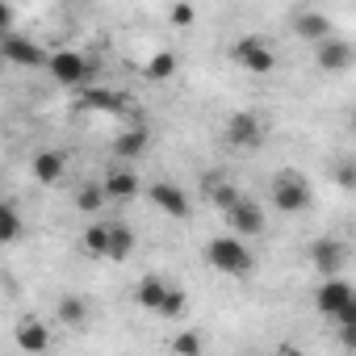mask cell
Here are the masks:
<instances>
[{
	"mask_svg": "<svg viewBox=\"0 0 356 356\" xmlns=\"http://www.w3.org/2000/svg\"><path fill=\"white\" fill-rule=\"evenodd\" d=\"M206 260L218 268V273H227V277H248L252 268H256V256H252V248L243 243V235H218V239H210V248H206Z\"/></svg>",
	"mask_w": 356,
	"mask_h": 356,
	"instance_id": "obj_1",
	"label": "cell"
},
{
	"mask_svg": "<svg viewBox=\"0 0 356 356\" xmlns=\"http://www.w3.org/2000/svg\"><path fill=\"white\" fill-rule=\"evenodd\" d=\"M268 197H273V206H277L281 214H302V210H310V202H314L310 181H306V176H298V172H281L277 181L268 185Z\"/></svg>",
	"mask_w": 356,
	"mask_h": 356,
	"instance_id": "obj_2",
	"label": "cell"
},
{
	"mask_svg": "<svg viewBox=\"0 0 356 356\" xmlns=\"http://www.w3.org/2000/svg\"><path fill=\"white\" fill-rule=\"evenodd\" d=\"M231 59H235L243 72H252V76H268V72L277 67V55H273V47H268L264 38H256V34L239 38V42L231 47Z\"/></svg>",
	"mask_w": 356,
	"mask_h": 356,
	"instance_id": "obj_3",
	"label": "cell"
},
{
	"mask_svg": "<svg viewBox=\"0 0 356 356\" xmlns=\"http://www.w3.org/2000/svg\"><path fill=\"white\" fill-rule=\"evenodd\" d=\"M352 298H356V285H352V281H343L339 273H335V277H327V281L314 289V306H318L327 318H335V314H339Z\"/></svg>",
	"mask_w": 356,
	"mask_h": 356,
	"instance_id": "obj_4",
	"label": "cell"
},
{
	"mask_svg": "<svg viewBox=\"0 0 356 356\" xmlns=\"http://www.w3.org/2000/svg\"><path fill=\"white\" fill-rule=\"evenodd\" d=\"M47 67H51V76H55L63 88H80V84L88 80V59H84L80 51H55Z\"/></svg>",
	"mask_w": 356,
	"mask_h": 356,
	"instance_id": "obj_5",
	"label": "cell"
},
{
	"mask_svg": "<svg viewBox=\"0 0 356 356\" xmlns=\"http://www.w3.org/2000/svg\"><path fill=\"white\" fill-rule=\"evenodd\" d=\"M227 143L239 147V151H252L264 143V122L256 113H231L227 118Z\"/></svg>",
	"mask_w": 356,
	"mask_h": 356,
	"instance_id": "obj_6",
	"label": "cell"
},
{
	"mask_svg": "<svg viewBox=\"0 0 356 356\" xmlns=\"http://www.w3.org/2000/svg\"><path fill=\"white\" fill-rule=\"evenodd\" d=\"M147 197H151V206H155V210H163L168 218H189V197H185V189H181V185H172V181H155V185L147 189Z\"/></svg>",
	"mask_w": 356,
	"mask_h": 356,
	"instance_id": "obj_7",
	"label": "cell"
},
{
	"mask_svg": "<svg viewBox=\"0 0 356 356\" xmlns=\"http://www.w3.org/2000/svg\"><path fill=\"white\" fill-rule=\"evenodd\" d=\"M5 59H9L13 67H42V63H51V55H47L38 42L22 38V34H9V38H5Z\"/></svg>",
	"mask_w": 356,
	"mask_h": 356,
	"instance_id": "obj_8",
	"label": "cell"
},
{
	"mask_svg": "<svg viewBox=\"0 0 356 356\" xmlns=\"http://www.w3.org/2000/svg\"><path fill=\"white\" fill-rule=\"evenodd\" d=\"M227 222H231V231H235V235H243V239H248V235H260V231H264V210H260L256 202L239 197V202L227 210Z\"/></svg>",
	"mask_w": 356,
	"mask_h": 356,
	"instance_id": "obj_9",
	"label": "cell"
},
{
	"mask_svg": "<svg viewBox=\"0 0 356 356\" xmlns=\"http://www.w3.org/2000/svg\"><path fill=\"white\" fill-rule=\"evenodd\" d=\"M343 260H348V248H343L339 239H314V243H310V264H314L323 277H335V273L343 268Z\"/></svg>",
	"mask_w": 356,
	"mask_h": 356,
	"instance_id": "obj_10",
	"label": "cell"
},
{
	"mask_svg": "<svg viewBox=\"0 0 356 356\" xmlns=\"http://www.w3.org/2000/svg\"><path fill=\"white\" fill-rule=\"evenodd\" d=\"M352 59H356V51L343 38H323L318 51H314V63L323 72H343V67H352Z\"/></svg>",
	"mask_w": 356,
	"mask_h": 356,
	"instance_id": "obj_11",
	"label": "cell"
},
{
	"mask_svg": "<svg viewBox=\"0 0 356 356\" xmlns=\"http://www.w3.org/2000/svg\"><path fill=\"white\" fill-rule=\"evenodd\" d=\"M30 172H34L38 185H59L63 172H67V155H59V151H38V155L30 159Z\"/></svg>",
	"mask_w": 356,
	"mask_h": 356,
	"instance_id": "obj_12",
	"label": "cell"
},
{
	"mask_svg": "<svg viewBox=\"0 0 356 356\" xmlns=\"http://www.w3.org/2000/svg\"><path fill=\"white\" fill-rule=\"evenodd\" d=\"M168 289H172L168 281H159V277H143V281L134 285V302H138L143 310H151V314H155V310L163 306V298H168Z\"/></svg>",
	"mask_w": 356,
	"mask_h": 356,
	"instance_id": "obj_13",
	"label": "cell"
},
{
	"mask_svg": "<svg viewBox=\"0 0 356 356\" xmlns=\"http://www.w3.org/2000/svg\"><path fill=\"white\" fill-rule=\"evenodd\" d=\"M293 34L306 38V42H323V38H331V22L323 13H298L293 17Z\"/></svg>",
	"mask_w": 356,
	"mask_h": 356,
	"instance_id": "obj_14",
	"label": "cell"
},
{
	"mask_svg": "<svg viewBox=\"0 0 356 356\" xmlns=\"http://www.w3.org/2000/svg\"><path fill=\"white\" fill-rule=\"evenodd\" d=\"M105 189H109V197H113V202H126V197H134V193L143 189V181H138L130 168H118V172H109V176H105Z\"/></svg>",
	"mask_w": 356,
	"mask_h": 356,
	"instance_id": "obj_15",
	"label": "cell"
},
{
	"mask_svg": "<svg viewBox=\"0 0 356 356\" xmlns=\"http://www.w3.org/2000/svg\"><path fill=\"white\" fill-rule=\"evenodd\" d=\"M80 109H97V113H122V109H126V101H122L118 92H109V88H88V92L80 97Z\"/></svg>",
	"mask_w": 356,
	"mask_h": 356,
	"instance_id": "obj_16",
	"label": "cell"
},
{
	"mask_svg": "<svg viewBox=\"0 0 356 356\" xmlns=\"http://www.w3.org/2000/svg\"><path fill=\"white\" fill-rule=\"evenodd\" d=\"M109 239H113V222H92V227L84 231V252L109 260Z\"/></svg>",
	"mask_w": 356,
	"mask_h": 356,
	"instance_id": "obj_17",
	"label": "cell"
},
{
	"mask_svg": "<svg viewBox=\"0 0 356 356\" xmlns=\"http://www.w3.org/2000/svg\"><path fill=\"white\" fill-rule=\"evenodd\" d=\"M147 151V130L143 126H130L126 134H118V143H113V155H122V159H134V155H143Z\"/></svg>",
	"mask_w": 356,
	"mask_h": 356,
	"instance_id": "obj_18",
	"label": "cell"
},
{
	"mask_svg": "<svg viewBox=\"0 0 356 356\" xmlns=\"http://www.w3.org/2000/svg\"><path fill=\"white\" fill-rule=\"evenodd\" d=\"M17 343H22L26 352H47V348H51V331H47L42 323H22V327H17Z\"/></svg>",
	"mask_w": 356,
	"mask_h": 356,
	"instance_id": "obj_19",
	"label": "cell"
},
{
	"mask_svg": "<svg viewBox=\"0 0 356 356\" xmlns=\"http://www.w3.org/2000/svg\"><path fill=\"white\" fill-rule=\"evenodd\" d=\"M143 76H147V80H172V76H176V55H172V51H155V55L147 59Z\"/></svg>",
	"mask_w": 356,
	"mask_h": 356,
	"instance_id": "obj_20",
	"label": "cell"
},
{
	"mask_svg": "<svg viewBox=\"0 0 356 356\" xmlns=\"http://www.w3.org/2000/svg\"><path fill=\"white\" fill-rule=\"evenodd\" d=\"M105 202H109V189H105V181H101V185H84V189L76 193V206H80L84 214H97Z\"/></svg>",
	"mask_w": 356,
	"mask_h": 356,
	"instance_id": "obj_21",
	"label": "cell"
},
{
	"mask_svg": "<svg viewBox=\"0 0 356 356\" xmlns=\"http://www.w3.org/2000/svg\"><path fill=\"white\" fill-rule=\"evenodd\" d=\"M126 256H134V231H130V227H122V222H113V239H109V260H126Z\"/></svg>",
	"mask_w": 356,
	"mask_h": 356,
	"instance_id": "obj_22",
	"label": "cell"
},
{
	"mask_svg": "<svg viewBox=\"0 0 356 356\" xmlns=\"http://www.w3.org/2000/svg\"><path fill=\"white\" fill-rule=\"evenodd\" d=\"M17 235H22V214L13 202H5L0 206V243H13Z\"/></svg>",
	"mask_w": 356,
	"mask_h": 356,
	"instance_id": "obj_23",
	"label": "cell"
},
{
	"mask_svg": "<svg viewBox=\"0 0 356 356\" xmlns=\"http://www.w3.org/2000/svg\"><path fill=\"white\" fill-rule=\"evenodd\" d=\"M185 306H189V302H185V289H176V285H172V289H168V298H163V306H159L155 314L172 323V318H181V314H185Z\"/></svg>",
	"mask_w": 356,
	"mask_h": 356,
	"instance_id": "obj_24",
	"label": "cell"
},
{
	"mask_svg": "<svg viewBox=\"0 0 356 356\" xmlns=\"http://www.w3.org/2000/svg\"><path fill=\"white\" fill-rule=\"evenodd\" d=\"M168 22H172V26H176V30H189V26H193V22H197V9H193V5H189V0H176V5H172V9H168Z\"/></svg>",
	"mask_w": 356,
	"mask_h": 356,
	"instance_id": "obj_25",
	"label": "cell"
},
{
	"mask_svg": "<svg viewBox=\"0 0 356 356\" xmlns=\"http://www.w3.org/2000/svg\"><path fill=\"white\" fill-rule=\"evenodd\" d=\"M59 318L72 323V327H80V323L88 318V306H84L80 298H63V302H59Z\"/></svg>",
	"mask_w": 356,
	"mask_h": 356,
	"instance_id": "obj_26",
	"label": "cell"
},
{
	"mask_svg": "<svg viewBox=\"0 0 356 356\" xmlns=\"http://www.w3.org/2000/svg\"><path fill=\"white\" fill-rule=\"evenodd\" d=\"M210 197H214V206H218V210L227 214V210H231V206H235V202H239L243 193H239L235 185H214V189H210Z\"/></svg>",
	"mask_w": 356,
	"mask_h": 356,
	"instance_id": "obj_27",
	"label": "cell"
},
{
	"mask_svg": "<svg viewBox=\"0 0 356 356\" xmlns=\"http://www.w3.org/2000/svg\"><path fill=\"white\" fill-rule=\"evenodd\" d=\"M202 348H206V339H202L197 331H185V335L172 339V352H202Z\"/></svg>",
	"mask_w": 356,
	"mask_h": 356,
	"instance_id": "obj_28",
	"label": "cell"
},
{
	"mask_svg": "<svg viewBox=\"0 0 356 356\" xmlns=\"http://www.w3.org/2000/svg\"><path fill=\"white\" fill-rule=\"evenodd\" d=\"M331 323H335V327H352V323H356V298H352V302H348V306L331 318Z\"/></svg>",
	"mask_w": 356,
	"mask_h": 356,
	"instance_id": "obj_29",
	"label": "cell"
},
{
	"mask_svg": "<svg viewBox=\"0 0 356 356\" xmlns=\"http://www.w3.org/2000/svg\"><path fill=\"white\" fill-rule=\"evenodd\" d=\"M339 343L356 352V323H352V327H339Z\"/></svg>",
	"mask_w": 356,
	"mask_h": 356,
	"instance_id": "obj_30",
	"label": "cell"
},
{
	"mask_svg": "<svg viewBox=\"0 0 356 356\" xmlns=\"http://www.w3.org/2000/svg\"><path fill=\"white\" fill-rule=\"evenodd\" d=\"M352 130H356V109H352Z\"/></svg>",
	"mask_w": 356,
	"mask_h": 356,
	"instance_id": "obj_31",
	"label": "cell"
}]
</instances>
